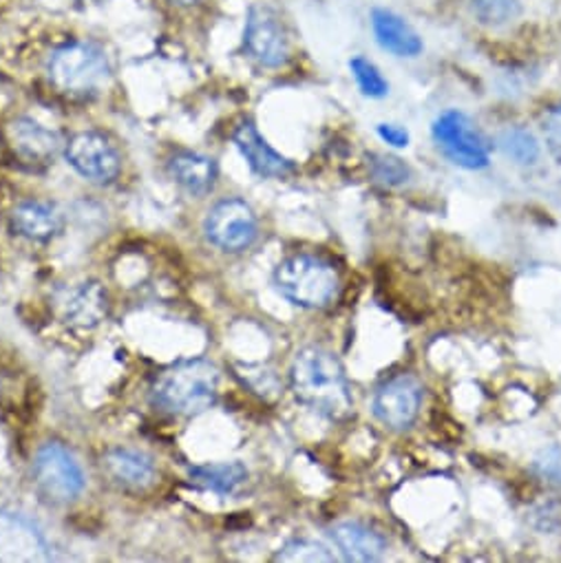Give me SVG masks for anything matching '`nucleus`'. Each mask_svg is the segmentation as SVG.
Instances as JSON below:
<instances>
[{
  "label": "nucleus",
  "mask_w": 561,
  "mask_h": 563,
  "mask_svg": "<svg viewBox=\"0 0 561 563\" xmlns=\"http://www.w3.org/2000/svg\"><path fill=\"white\" fill-rule=\"evenodd\" d=\"M497 148L519 166H535L541 155L537 137L521 126H510L502 131L497 137Z\"/></svg>",
  "instance_id": "obj_20"
},
{
  "label": "nucleus",
  "mask_w": 561,
  "mask_h": 563,
  "mask_svg": "<svg viewBox=\"0 0 561 563\" xmlns=\"http://www.w3.org/2000/svg\"><path fill=\"white\" fill-rule=\"evenodd\" d=\"M243 52L265 69H278L290 60V41L284 21L270 5H250L243 27Z\"/></svg>",
  "instance_id": "obj_6"
},
{
  "label": "nucleus",
  "mask_w": 561,
  "mask_h": 563,
  "mask_svg": "<svg viewBox=\"0 0 561 563\" xmlns=\"http://www.w3.org/2000/svg\"><path fill=\"white\" fill-rule=\"evenodd\" d=\"M232 140L243 159L248 162V166L261 177H288L297 170V166L288 157L276 153L265 142V137L252 122L239 124Z\"/></svg>",
  "instance_id": "obj_11"
},
{
  "label": "nucleus",
  "mask_w": 561,
  "mask_h": 563,
  "mask_svg": "<svg viewBox=\"0 0 561 563\" xmlns=\"http://www.w3.org/2000/svg\"><path fill=\"white\" fill-rule=\"evenodd\" d=\"M10 142L28 162H50L63 144L58 133L30 118H21L10 124Z\"/></svg>",
  "instance_id": "obj_17"
},
{
  "label": "nucleus",
  "mask_w": 561,
  "mask_h": 563,
  "mask_svg": "<svg viewBox=\"0 0 561 563\" xmlns=\"http://www.w3.org/2000/svg\"><path fill=\"white\" fill-rule=\"evenodd\" d=\"M204 232L206 239L223 252H243L256 241L258 221L243 199H223L208 212Z\"/></svg>",
  "instance_id": "obj_8"
},
{
  "label": "nucleus",
  "mask_w": 561,
  "mask_h": 563,
  "mask_svg": "<svg viewBox=\"0 0 561 563\" xmlns=\"http://www.w3.org/2000/svg\"><path fill=\"white\" fill-rule=\"evenodd\" d=\"M109 314V295L98 280H87L76 288L65 301V319L69 325L91 330L100 325Z\"/></svg>",
  "instance_id": "obj_16"
},
{
  "label": "nucleus",
  "mask_w": 561,
  "mask_h": 563,
  "mask_svg": "<svg viewBox=\"0 0 561 563\" xmlns=\"http://www.w3.org/2000/svg\"><path fill=\"white\" fill-rule=\"evenodd\" d=\"M219 369L210 361H184L164 369L151 389L153 405L175 416L210 409L219 394Z\"/></svg>",
  "instance_id": "obj_2"
},
{
  "label": "nucleus",
  "mask_w": 561,
  "mask_h": 563,
  "mask_svg": "<svg viewBox=\"0 0 561 563\" xmlns=\"http://www.w3.org/2000/svg\"><path fill=\"white\" fill-rule=\"evenodd\" d=\"M290 385L295 396L310 409L332 420L352 416L354 400L341 361L323 347L301 350L290 367Z\"/></svg>",
  "instance_id": "obj_1"
},
{
  "label": "nucleus",
  "mask_w": 561,
  "mask_h": 563,
  "mask_svg": "<svg viewBox=\"0 0 561 563\" xmlns=\"http://www.w3.org/2000/svg\"><path fill=\"white\" fill-rule=\"evenodd\" d=\"M65 157L78 175L100 186L116 181L122 170L118 148L98 131L76 133L65 146Z\"/></svg>",
  "instance_id": "obj_9"
},
{
  "label": "nucleus",
  "mask_w": 561,
  "mask_h": 563,
  "mask_svg": "<svg viewBox=\"0 0 561 563\" xmlns=\"http://www.w3.org/2000/svg\"><path fill=\"white\" fill-rule=\"evenodd\" d=\"M276 561H286V563H297V561H334V556L321 545V543H315V541H308V539H297V541H290L288 545L280 548V552L274 556Z\"/></svg>",
  "instance_id": "obj_24"
},
{
  "label": "nucleus",
  "mask_w": 561,
  "mask_h": 563,
  "mask_svg": "<svg viewBox=\"0 0 561 563\" xmlns=\"http://www.w3.org/2000/svg\"><path fill=\"white\" fill-rule=\"evenodd\" d=\"M431 137L442 155L460 168L482 170L491 164L493 144L473 124V120L458 109H449L436 118Z\"/></svg>",
  "instance_id": "obj_5"
},
{
  "label": "nucleus",
  "mask_w": 561,
  "mask_h": 563,
  "mask_svg": "<svg viewBox=\"0 0 561 563\" xmlns=\"http://www.w3.org/2000/svg\"><path fill=\"white\" fill-rule=\"evenodd\" d=\"M372 32L378 47L396 58H418L425 49L420 34L392 10L376 8L372 12Z\"/></svg>",
  "instance_id": "obj_12"
},
{
  "label": "nucleus",
  "mask_w": 561,
  "mask_h": 563,
  "mask_svg": "<svg viewBox=\"0 0 561 563\" xmlns=\"http://www.w3.org/2000/svg\"><path fill=\"white\" fill-rule=\"evenodd\" d=\"M52 85L67 96H96L111 80L107 52L89 41L67 43L56 49L47 65Z\"/></svg>",
  "instance_id": "obj_4"
},
{
  "label": "nucleus",
  "mask_w": 561,
  "mask_h": 563,
  "mask_svg": "<svg viewBox=\"0 0 561 563\" xmlns=\"http://www.w3.org/2000/svg\"><path fill=\"white\" fill-rule=\"evenodd\" d=\"M85 3H98L100 5V3H107V0H85Z\"/></svg>",
  "instance_id": "obj_28"
},
{
  "label": "nucleus",
  "mask_w": 561,
  "mask_h": 563,
  "mask_svg": "<svg viewBox=\"0 0 561 563\" xmlns=\"http://www.w3.org/2000/svg\"><path fill=\"white\" fill-rule=\"evenodd\" d=\"M376 133H378V137H381L385 144H389V146H394V148H407L409 142H411L409 131L403 129V126H398V124H378V126H376Z\"/></svg>",
  "instance_id": "obj_26"
},
{
  "label": "nucleus",
  "mask_w": 561,
  "mask_h": 563,
  "mask_svg": "<svg viewBox=\"0 0 561 563\" xmlns=\"http://www.w3.org/2000/svg\"><path fill=\"white\" fill-rule=\"evenodd\" d=\"M34 479L41 493L54 504H69L85 490V471L61 442L45 444L34 462Z\"/></svg>",
  "instance_id": "obj_7"
},
{
  "label": "nucleus",
  "mask_w": 561,
  "mask_h": 563,
  "mask_svg": "<svg viewBox=\"0 0 561 563\" xmlns=\"http://www.w3.org/2000/svg\"><path fill=\"white\" fill-rule=\"evenodd\" d=\"M274 284L290 303L306 310H321L337 299L341 278L330 261L315 254H295L278 263Z\"/></svg>",
  "instance_id": "obj_3"
},
{
  "label": "nucleus",
  "mask_w": 561,
  "mask_h": 563,
  "mask_svg": "<svg viewBox=\"0 0 561 563\" xmlns=\"http://www.w3.org/2000/svg\"><path fill=\"white\" fill-rule=\"evenodd\" d=\"M190 479L193 484L219 493V495H230L239 490L245 479L248 471L241 462H221V464H201L190 468Z\"/></svg>",
  "instance_id": "obj_19"
},
{
  "label": "nucleus",
  "mask_w": 561,
  "mask_h": 563,
  "mask_svg": "<svg viewBox=\"0 0 561 563\" xmlns=\"http://www.w3.org/2000/svg\"><path fill=\"white\" fill-rule=\"evenodd\" d=\"M541 129H543V137L550 153L561 162V102L546 113Z\"/></svg>",
  "instance_id": "obj_25"
},
{
  "label": "nucleus",
  "mask_w": 561,
  "mask_h": 563,
  "mask_svg": "<svg viewBox=\"0 0 561 563\" xmlns=\"http://www.w3.org/2000/svg\"><path fill=\"white\" fill-rule=\"evenodd\" d=\"M332 541L337 543L343 559L354 563L378 561L387 550L385 537L361 521H343L334 526Z\"/></svg>",
  "instance_id": "obj_14"
},
{
  "label": "nucleus",
  "mask_w": 561,
  "mask_h": 563,
  "mask_svg": "<svg viewBox=\"0 0 561 563\" xmlns=\"http://www.w3.org/2000/svg\"><path fill=\"white\" fill-rule=\"evenodd\" d=\"M350 71L361 89V93L365 98H372V100H381L389 93V82L385 80V76L381 74V69L367 60L365 56H356L350 60Z\"/></svg>",
  "instance_id": "obj_22"
},
{
  "label": "nucleus",
  "mask_w": 561,
  "mask_h": 563,
  "mask_svg": "<svg viewBox=\"0 0 561 563\" xmlns=\"http://www.w3.org/2000/svg\"><path fill=\"white\" fill-rule=\"evenodd\" d=\"M170 3H175V5H179V8H190V5L199 3V0H170Z\"/></svg>",
  "instance_id": "obj_27"
},
{
  "label": "nucleus",
  "mask_w": 561,
  "mask_h": 563,
  "mask_svg": "<svg viewBox=\"0 0 561 563\" xmlns=\"http://www.w3.org/2000/svg\"><path fill=\"white\" fill-rule=\"evenodd\" d=\"M14 230L32 241H50L63 230V214L47 201H25L12 214Z\"/></svg>",
  "instance_id": "obj_18"
},
{
  "label": "nucleus",
  "mask_w": 561,
  "mask_h": 563,
  "mask_svg": "<svg viewBox=\"0 0 561 563\" xmlns=\"http://www.w3.org/2000/svg\"><path fill=\"white\" fill-rule=\"evenodd\" d=\"M367 159H370V175L374 177V181H378L383 186L396 188V186L407 184L409 177H411L409 166L403 159L394 157V155L372 153Z\"/></svg>",
  "instance_id": "obj_23"
},
{
  "label": "nucleus",
  "mask_w": 561,
  "mask_h": 563,
  "mask_svg": "<svg viewBox=\"0 0 561 563\" xmlns=\"http://www.w3.org/2000/svg\"><path fill=\"white\" fill-rule=\"evenodd\" d=\"M422 387L414 376L400 374L378 387L372 409L374 416L394 431L409 429L420 411Z\"/></svg>",
  "instance_id": "obj_10"
},
{
  "label": "nucleus",
  "mask_w": 561,
  "mask_h": 563,
  "mask_svg": "<svg viewBox=\"0 0 561 563\" xmlns=\"http://www.w3.org/2000/svg\"><path fill=\"white\" fill-rule=\"evenodd\" d=\"M471 14L480 25L502 27L521 14L519 0H471Z\"/></svg>",
  "instance_id": "obj_21"
},
{
  "label": "nucleus",
  "mask_w": 561,
  "mask_h": 563,
  "mask_svg": "<svg viewBox=\"0 0 561 563\" xmlns=\"http://www.w3.org/2000/svg\"><path fill=\"white\" fill-rule=\"evenodd\" d=\"M102 468L113 484L129 490H144L155 482V464L140 451L113 449L102 457Z\"/></svg>",
  "instance_id": "obj_13"
},
{
  "label": "nucleus",
  "mask_w": 561,
  "mask_h": 563,
  "mask_svg": "<svg viewBox=\"0 0 561 563\" xmlns=\"http://www.w3.org/2000/svg\"><path fill=\"white\" fill-rule=\"evenodd\" d=\"M168 173L186 192L195 197H204L215 188L219 168H217V162L208 155L182 151L170 157Z\"/></svg>",
  "instance_id": "obj_15"
}]
</instances>
